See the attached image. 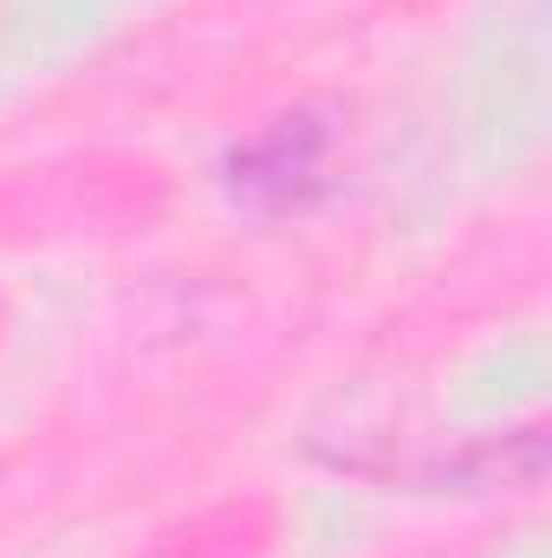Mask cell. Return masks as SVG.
Wrapping results in <instances>:
<instances>
[{
    "instance_id": "cell-1",
    "label": "cell",
    "mask_w": 552,
    "mask_h": 558,
    "mask_svg": "<svg viewBox=\"0 0 552 558\" xmlns=\"http://www.w3.org/2000/svg\"><path fill=\"white\" fill-rule=\"evenodd\" d=\"M325 156H332V131L319 118H279L274 131H261L254 143H241L228 156V189L248 202V208H305L319 189H325Z\"/></svg>"
}]
</instances>
